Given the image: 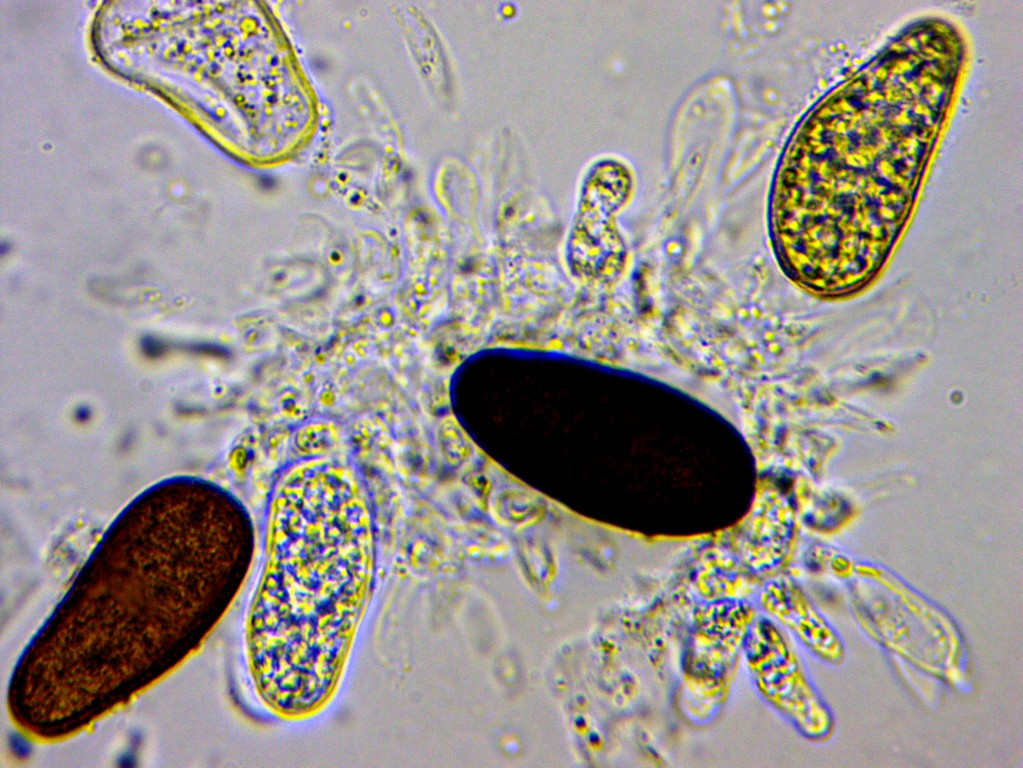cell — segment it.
<instances>
[{"mask_svg": "<svg viewBox=\"0 0 1023 768\" xmlns=\"http://www.w3.org/2000/svg\"><path fill=\"white\" fill-rule=\"evenodd\" d=\"M266 546L247 620L251 678L270 708L309 716L334 697L371 594L372 523L352 476L327 462L293 469Z\"/></svg>", "mask_w": 1023, "mask_h": 768, "instance_id": "1", "label": "cell"}]
</instances>
